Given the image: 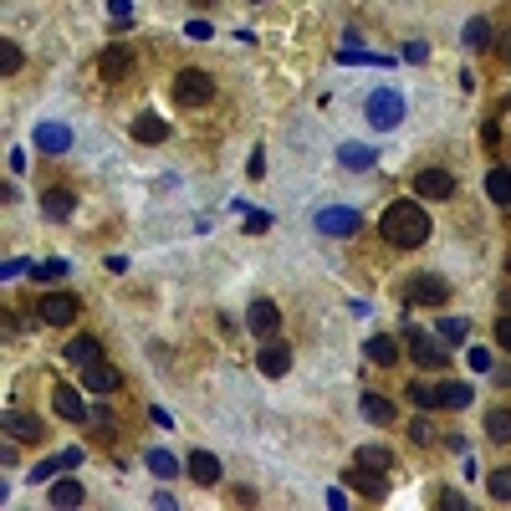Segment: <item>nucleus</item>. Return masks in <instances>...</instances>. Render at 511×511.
<instances>
[{"label":"nucleus","mask_w":511,"mask_h":511,"mask_svg":"<svg viewBox=\"0 0 511 511\" xmlns=\"http://www.w3.org/2000/svg\"><path fill=\"white\" fill-rule=\"evenodd\" d=\"M379 235H384L394 251H420L424 241H430V215H424L420 200H394V205H384Z\"/></svg>","instance_id":"1"},{"label":"nucleus","mask_w":511,"mask_h":511,"mask_svg":"<svg viewBox=\"0 0 511 511\" xmlns=\"http://www.w3.org/2000/svg\"><path fill=\"white\" fill-rule=\"evenodd\" d=\"M363 118H369V128L388 133V128H399V123H405V98H399L394 88H379V92L369 98V103H363Z\"/></svg>","instance_id":"2"},{"label":"nucleus","mask_w":511,"mask_h":511,"mask_svg":"<svg viewBox=\"0 0 511 511\" xmlns=\"http://www.w3.org/2000/svg\"><path fill=\"white\" fill-rule=\"evenodd\" d=\"M175 103L179 107H205L215 103V82H210V72H200V67H184L175 77Z\"/></svg>","instance_id":"3"},{"label":"nucleus","mask_w":511,"mask_h":511,"mask_svg":"<svg viewBox=\"0 0 511 511\" xmlns=\"http://www.w3.org/2000/svg\"><path fill=\"white\" fill-rule=\"evenodd\" d=\"M405 337H409V353H414L420 369H445V363H450V343H445V337H430L424 328H409Z\"/></svg>","instance_id":"4"},{"label":"nucleus","mask_w":511,"mask_h":511,"mask_svg":"<svg viewBox=\"0 0 511 511\" xmlns=\"http://www.w3.org/2000/svg\"><path fill=\"white\" fill-rule=\"evenodd\" d=\"M133 47L128 41H113V47H103V56H98V77L103 82H128V72H133Z\"/></svg>","instance_id":"5"},{"label":"nucleus","mask_w":511,"mask_h":511,"mask_svg":"<svg viewBox=\"0 0 511 511\" xmlns=\"http://www.w3.org/2000/svg\"><path fill=\"white\" fill-rule=\"evenodd\" d=\"M445 297H450V286H445L440 277H430V271L409 277V286H405V302H409V307H445Z\"/></svg>","instance_id":"6"},{"label":"nucleus","mask_w":511,"mask_h":511,"mask_svg":"<svg viewBox=\"0 0 511 511\" xmlns=\"http://www.w3.org/2000/svg\"><path fill=\"white\" fill-rule=\"evenodd\" d=\"M36 318L47 322V328H72V318H77V297H67V292H47L41 307H36Z\"/></svg>","instance_id":"7"},{"label":"nucleus","mask_w":511,"mask_h":511,"mask_svg":"<svg viewBox=\"0 0 511 511\" xmlns=\"http://www.w3.org/2000/svg\"><path fill=\"white\" fill-rule=\"evenodd\" d=\"M414 194H420V200H450V194H456V175L430 164V169L414 175Z\"/></svg>","instance_id":"8"},{"label":"nucleus","mask_w":511,"mask_h":511,"mask_svg":"<svg viewBox=\"0 0 511 511\" xmlns=\"http://www.w3.org/2000/svg\"><path fill=\"white\" fill-rule=\"evenodd\" d=\"M256 369H261L266 379H282V373L292 369V348H286V343H277V337H261V353H256Z\"/></svg>","instance_id":"9"},{"label":"nucleus","mask_w":511,"mask_h":511,"mask_svg":"<svg viewBox=\"0 0 511 511\" xmlns=\"http://www.w3.org/2000/svg\"><path fill=\"white\" fill-rule=\"evenodd\" d=\"M246 328L256 337H277V328H282V307L277 302H251V312H246Z\"/></svg>","instance_id":"10"},{"label":"nucleus","mask_w":511,"mask_h":511,"mask_svg":"<svg viewBox=\"0 0 511 511\" xmlns=\"http://www.w3.org/2000/svg\"><path fill=\"white\" fill-rule=\"evenodd\" d=\"M5 435H11V440L36 445L41 435H47V424L36 420V414H26V409H5Z\"/></svg>","instance_id":"11"},{"label":"nucleus","mask_w":511,"mask_h":511,"mask_svg":"<svg viewBox=\"0 0 511 511\" xmlns=\"http://www.w3.org/2000/svg\"><path fill=\"white\" fill-rule=\"evenodd\" d=\"M318 230L322 235H353V230H358V215H353L348 205H328V210H318Z\"/></svg>","instance_id":"12"},{"label":"nucleus","mask_w":511,"mask_h":511,"mask_svg":"<svg viewBox=\"0 0 511 511\" xmlns=\"http://www.w3.org/2000/svg\"><path fill=\"white\" fill-rule=\"evenodd\" d=\"M36 149H41V154H67L72 149V128L67 123H41L36 128Z\"/></svg>","instance_id":"13"},{"label":"nucleus","mask_w":511,"mask_h":511,"mask_svg":"<svg viewBox=\"0 0 511 511\" xmlns=\"http://www.w3.org/2000/svg\"><path fill=\"white\" fill-rule=\"evenodd\" d=\"M190 476H194V486H220V460H215V450H190Z\"/></svg>","instance_id":"14"},{"label":"nucleus","mask_w":511,"mask_h":511,"mask_svg":"<svg viewBox=\"0 0 511 511\" xmlns=\"http://www.w3.org/2000/svg\"><path fill=\"white\" fill-rule=\"evenodd\" d=\"M348 481L358 486V491L369 496V501H384L388 496V481H384V471H369V465H353L348 471Z\"/></svg>","instance_id":"15"},{"label":"nucleus","mask_w":511,"mask_h":511,"mask_svg":"<svg viewBox=\"0 0 511 511\" xmlns=\"http://www.w3.org/2000/svg\"><path fill=\"white\" fill-rule=\"evenodd\" d=\"M82 384H88L92 394H113V388H118V369H113L107 358H98V363L82 369Z\"/></svg>","instance_id":"16"},{"label":"nucleus","mask_w":511,"mask_h":511,"mask_svg":"<svg viewBox=\"0 0 511 511\" xmlns=\"http://www.w3.org/2000/svg\"><path fill=\"white\" fill-rule=\"evenodd\" d=\"M52 409L56 414H62V420H88V409H82V394H77V388L72 384H56V394H52Z\"/></svg>","instance_id":"17"},{"label":"nucleus","mask_w":511,"mask_h":511,"mask_svg":"<svg viewBox=\"0 0 511 511\" xmlns=\"http://www.w3.org/2000/svg\"><path fill=\"white\" fill-rule=\"evenodd\" d=\"M363 353H369V363H379V369H394V363H399V343L388 333H373L369 343H363Z\"/></svg>","instance_id":"18"},{"label":"nucleus","mask_w":511,"mask_h":511,"mask_svg":"<svg viewBox=\"0 0 511 511\" xmlns=\"http://www.w3.org/2000/svg\"><path fill=\"white\" fill-rule=\"evenodd\" d=\"M133 139L139 143H164L169 139V123H164L159 113H139V118H133Z\"/></svg>","instance_id":"19"},{"label":"nucleus","mask_w":511,"mask_h":511,"mask_svg":"<svg viewBox=\"0 0 511 511\" xmlns=\"http://www.w3.org/2000/svg\"><path fill=\"white\" fill-rule=\"evenodd\" d=\"M435 405L440 409H471V384H435Z\"/></svg>","instance_id":"20"},{"label":"nucleus","mask_w":511,"mask_h":511,"mask_svg":"<svg viewBox=\"0 0 511 511\" xmlns=\"http://www.w3.org/2000/svg\"><path fill=\"white\" fill-rule=\"evenodd\" d=\"M41 210L52 215V220H67V215L77 210V200H72V190H47L41 194Z\"/></svg>","instance_id":"21"},{"label":"nucleus","mask_w":511,"mask_h":511,"mask_svg":"<svg viewBox=\"0 0 511 511\" xmlns=\"http://www.w3.org/2000/svg\"><path fill=\"white\" fill-rule=\"evenodd\" d=\"M394 414H399V409L388 405L384 394H363V420L369 424H394Z\"/></svg>","instance_id":"22"},{"label":"nucleus","mask_w":511,"mask_h":511,"mask_svg":"<svg viewBox=\"0 0 511 511\" xmlns=\"http://www.w3.org/2000/svg\"><path fill=\"white\" fill-rule=\"evenodd\" d=\"M103 358V348L92 343V337H72L67 343V363H77V369H88V363H98Z\"/></svg>","instance_id":"23"},{"label":"nucleus","mask_w":511,"mask_h":511,"mask_svg":"<svg viewBox=\"0 0 511 511\" xmlns=\"http://www.w3.org/2000/svg\"><path fill=\"white\" fill-rule=\"evenodd\" d=\"M47 501H52V507H82V486H77L72 476H62L52 491H47Z\"/></svg>","instance_id":"24"},{"label":"nucleus","mask_w":511,"mask_h":511,"mask_svg":"<svg viewBox=\"0 0 511 511\" xmlns=\"http://www.w3.org/2000/svg\"><path fill=\"white\" fill-rule=\"evenodd\" d=\"M486 435H491L496 445L511 440V409H486Z\"/></svg>","instance_id":"25"},{"label":"nucleus","mask_w":511,"mask_h":511,"mask_svg":"<svg viewBox=\"0 0 511 511\" xmlns=\"http://www.w3.org/2000/svg\"><path fill=\"white\" fill-rule=\"evenodd\" d=\"M337 164H343V169H369L373 149H363V143H343V149H337Z\"/></svg>","instance_id":"26"},{"label":"nucleus","mask_w":511,"mask_h":511,"mask_svg":"<svg viewBox=\"0 0 511 511\" xmlns=\"http://www.w3.org/2000/svg\"><path fill=\"white\" fill-rule=\"evenodd\" d=\"M486 194H491L496 205H511V169H491L486 175Z\"/></svg>","instance_id":"27"},{"label":"nucleus","mask_w":511,"mask_h":511,"mask_svg":"<svg viewBox=\"0 0 511 511\" xmlns=\"http://www.w3.org/2000/svg\"><path fill=\"white\" fill-rule=\"evenodd\" d=\"M353 465H369V471H388V465H394V456H388L384 445H363V450L353 456Z\"/></svg>","instance_id":"28"},{"label":"nucleus","mask_w":511,"mask_h":511,"mask_svg":"<svg viewBox=\"0 0 511 511\" xmlns=\"http://www.w3.org/2000/svg\"><path fill=\"white\" fill-rule=\"evenodd\" d=\"M465 47H471V52H481V47H491V26H486L481 16H471V21H465Z\"/></svg>","instance_id":"29"},{"label":"nucleus","mask_w":511,"mask_h":511,"mask_svg":"<svg viewBox=\"0 0 511 511\" xmlns=\"http://www.w3.org/2000/svg\"><path fill=\"white\" fill-rule=\"evenodd\" d=\"M149 471H154V476H179V456H169V450H149Z\"/></svg>","instance_id":"30"},{"label":"nucleus","mask_w":511,"mask_h":511,"mask_svg":"<svg viewBox=\"0 0 511 511\" xmlns=\"http://www.w3.org/2000/svg\"><path fill=\"white\" fill-rule=\"evenodd\" d=\"M486 486H491V496H496V501H511V465L491 471V476H486Z\"/></svg>","instance_id":"31"},{"label":"nucleus","mask_w":511,"mask_h":511,"mask_svg":"<svg viewBox=\"0 0 511 511\" xmlns=\"http://www.w3.org/2000/svg\"><path fill=\"white\" fill-rule=\"evenodd\" d=\"M465 333H471V328H465L460 318H445V322H440V337H445V343H465Z\"/></svg>","instance_id":"32"},{"label":"nucleus","mask_w":511,"mask_h":511,"mask_svg":"<svg viewBox=\"0 0 511 511\" xmlns=\"http://www.w3.org/2000/svg\"><path fill=\"white\" fill-rule=\"evenodd\" d=\"M21 67V47L16 41H0V72H16Z\"/></svg>","instance_id":"33"},{"label":"nucleus","mask_w":511,"mask_h":511,"mask_svg":"<svg viewBox=\"0 0 511 511\" xmlns=\"http://www.w3.org/2000/svg\"><path fill=\"white\" fill-rule=\"evenodd\" d=\"M409 399L424 409H435V384H409Z\"/></svg>","instance_id":"34"},{"label":"nucleus","mask_w":511,"mask_h":511,"mask_svg":"<svg viewBox=\"0 0 511 511\" xmlns=\"http://www.w3.org/2000/svg\"><path fill=\"white\" fill-rule=\"evenodd\" d=\"M496 343L511 353V312H501V318H496Z\"/></svg>","instance_id":"35"},{"label":"nucleus","mask_w":511,"mask_h":511,"mask_svg":"<svg viewBox=\"0 0 511 511\" xmlns=\"http://www.w3.org/2000/svg\"><path fill=\"white\" fill-rule=\"evenodd\" d=\"M440 507H445V511H465V496H460V491H445Z\"/></svg>","instance_id":"36"},{"label":"nucleus","mask_w":511,"mask_h":511,"mask_svg":"<svg viewBox=\"0 0 511 511\" xmlns=\"http://www.w3.org/2000/svg\"><path fill=\"white\" fill-rule=\"evenodd\" d=\"M471 369H491V353H486V348H471Z\"/></svg>","instance_id":"37"},{"label":"nucleus","mask_w":511,"mask_h":511,"mask_svg":"<svg viewBox=\"0 0 511 511\" xmlns=\"http://www.w3.org/2000/svg\"><path fill=\"white\" fill-rule=\"evenodd\" d=\"M261 175H266V154L256 149V154H251V179H261Z\"/></svg>","instance_id":"38"},{"label":"nucleus","mask_w":511,"mask_h":511,"mask_svg":"<svg viewBox=\"0 0 511 511\" xmlns=\"http://www.w3.org/2000/svg\"><path fill=\"white\" fill-rule=\"evenodd\" d=\"M405 56H409V62H424V56H430V47H424V41H409Z\"/></svg>","instance_id":"39"},{"label":"nucleus","mask_w":511,"mask_h":511,"mask_svg":"<svg viewBox=\"0 0 511 511\" xmlns=\"http://www.w3.org/2000/svg\"><path fill=\"white\" fill-rule=\"evenodd\" d=\"M266 226H271V215H246V230H251V235H256V230H266Z\"/></svg>","instance_id":"40"},{"label":"nucleus","mask_w":511,"mask_h":511,"mask_svg":"<svg viewBox=\"0 0 511 511\" xmlns=\"http://www.w3.org/2000/svg\"><path fill=\"white\" fill-rule=\"evenodd\" d=\"M496 52H501V62H507V67H511V31L501 36V41H496Z\"/></svg>","instance_id":"41"},{"label":"nucleus","mask_w":511,"mask_h":511,"mask_svg":"<svg viewBox=\"0 0 511 511\" xmlns=\"http://www.w3.org/2000/svg\"><path fill=\"white\" fill-rule=\"evenodd\" d=\"M128 11H133L128 0H113V16H118V21H128Z\"/></svg>","instance_id":"42"},{"label":"nucleus","mask_w":511,"mask_h":511,"mask_svg":"<svg viewBox=\"0 0 511 511\" xmlns=\"http://www.w3.org/2000/svg\"><path fill=\"white\" fill-rule=\"evenodd\" d=\"M507 271H511V256H507Z\"/></svg>","instance_id":"43"}]
</instances>
